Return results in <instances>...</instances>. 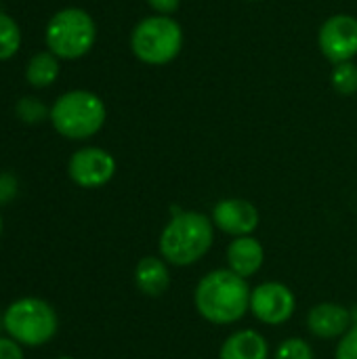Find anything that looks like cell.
<instances>
[{
	"mask_svg": "<svg viewBox=\"0 0 357 359\" xmlns=\"http://www.w3.org/2000/svg\"><path fill=\"white\" fill-rule=\"evenodd\" d=\"M252 288L231 269H215L206 273L194 294L198 313L217 326L236 324L250 311Z\"/></svg>",
	"mask_w": 357,
	"mask_h": 359,
	"instance_id": "6da1fadb",
	"label": "cell"
},
{
	"mask_svg": "<svg viewBox=\"0 0 357 359\" xmlns=\"http://www.w3.org/2000/svg\"><path fill=\"white\" fill-rule=\"evenodd\" d=\"M215 242V223L202 212L173 208V217L160 233V255L166 263L185 267L198 263Z\"/></svg>",
	"mask_w": 357,
	"mask_h": 359,
	"instance_id": "7a4b0ae2",
	"label": "cell"
},
{
	"mask_svg": "<svg viewBox=\"0 0 357 359\" xmlns=\"http://www.w3.org/2000/svg\"><path fill=\"white\" fill-rule=\"evenodd\" d=\"M50 122L55 130L67 139H88L101 130L105 122V105L95 93L69 90L55 101Z\"/></svg>",
	"mask_w": 357,
	"mask_h": 359,
	"instance_id": "3957f363",
	"label": "cell"
},
{
	"mask_svg": "<svg viewBox=\"0 0 357 359\" xmlns=\"http://www.w3.org/2000/svg\"><path fill=\"white\" fill-rule=\"evenodd\" d=\"M130 48L147 65H166L183 48V29L168 15L145 17L130 34Z\"/></svg>",
	"mask_w": 357,
	"mask_h": 359,
	"instance_id": "277c9868",
	"label": "cell"
},
{
	"mask_svg": "<svg viewBox=\"0 0 357 359\" xmlns=\"http://www.w3.org/2000/svg\"><path fill=\"white\" fill-rule=\"evenodd\" d=\"M97 38L93 17L82 8H63L46 25V46L55 57L78 59L86 55Z\"/></svg>",
	"mask_w": 357,
	"mask_h": 359,
	"instance_id": "5b68a950",
	"label": "cell"
},
{
	"mask_svg": "<svg viewBox=\"0 0 357 359\" xmlns=\"http://www.w3.org/2000/svg\"><path fill=\"white\" fill-rule=\"evenodd\" d=\"M2 326L13 341L27 347H38L55 337L57 313L40 299H21L4 311Z\"/></svg>",
	"mask_w": 357,
	"mask_h": 359,
	"instance_id": "8992f818",
	"label": "cell"
},
{
	"mask_svg": "<svg viewBox=\"0 0 357 359\" xmlns=\"http://www.w3.org/2000/svg\"><path fill=\"white\" fill-rule=\"evenodd\" d=\"M295 309L297 299L292 290L282 282H263L250 294V313L267 326L286 324Z\"/></svg>",
	"mask_w": 357,
	"mask_h": 359,
	"instance_id": "52a82bcc",
	"label": "cell"
},
{
	"mask_svg": "<svg viewBox=\"0 0 357 359\" xmlns=\"http://www.w3.org/2000/svg\"><path fill=\"white\" fill-rule=\"evenodd\" d=\"M320 50L328 61L345 63L357 55V19L351 15H332L328 17L318 34Z\"/></svg>",
	"mask_w": 357,
	"mask_h": 359,
	"instance_id": "ba28073f",
	"label": "cell"
},
{
	"mask_svg": "<svg viewBox=\"0 0 357 359\" xmlns=\"http://www.w3.org/2000/svg\"><path fill=\"white\" fill-rule=\"evenodd\" d=\"M67 170L76 185L95 189V187H101L112 181V177L116 172V160L105 149L84 147V149H78L69 158Z\"/></svg>",
	"mask_w": 357,
	"mask_h": 359,
	"instance_id": "9c48e42d",
	"label": "cell"
},
{
	"mask_svg": "<svg viewBox=\"0 0 357 359\" xmlns=\"http://www.w3.org/2000/svg\"><path fill=\"white\" fill-rule=\"evenodd\" d=\"M213 223L227 236L244 238L259 227V210L244 198H227L217 202L213 210Z\"/></svg>",
	"mask_w": 357,
	"mask_h": 359,
	"instance_id": "30bf717a",
	"label": "cell"
},
{
	"mask_svg": "<svg viewBox=\"0 0 357 359\" xmlns=\"http://www.w3.org/2000/svg\"><path fill=\"white\" fill-rule=\"evenodd\" d=\"M307 326L318 339H339L353 326V313L339 303H320L311 307Z\"/></svg>",
	"mask_w": 357,
	"mask_h": 359,
	"instance_id": "8fae6325",
	"label": "cell"
},
{
	"mask_svg": "<svg viewBox=\"0 0 357 359\" xmlns=\"http://www.w3.org/2000/svg\"><path fill=\"white\" fill-rule=\"evenodd\" d=\"M265 263V248L261 242L252 236L234 238V242L227 246V265L234 273L248 280L255 276Z\"/></svg>",
	"mask_w": 357,
	"mask_h": 359,
	"instance_id": "7c38bea8",
	"label": "cell"
},
{
	"mask_svg": "<svg viewBox=\"0 0 357 359\" xmlns=\"http://www.w3.org/2000/svg\"><path fill=\"white\" fill-rule=\"evenodd\" d=\"M135 286L145 297H162L170 286L168 263L158 257H143L135 269Z\"/></svg>",
	"mask_w": 357,
	"mask_h": 359,
	"instance_id": "4fadbf2b",
	"label": "cell"
},
{
	"mask_svg": "<svg viewBox=\"0 0 357 359\" xmlns=\"http://www.w3.org/2000/svg\"><path fill=\"white\" fill-rule=\"evenodd\" d=\"M219 359H269V345L255 330H238L225 339Z\"/></svg>",
	"mask_w": 357,
	"mask_h": 359,
	"instance_id": "5bb4252c",
	"label": "cell"
},
{
	"mask_svg": "<svg viewBox=\"0 0 357 359\" xmlns=\"http://www.w3.org/2000/svg\"><path fill=\"white\" fill-rule=\"evenodd\" d=\"M27 82L36 88L48 86L57 80L59 76V61L53 53H38L32 57L29 65H27Z\"/></svg>",
	"mask_w": 357,
	"mask_h": 359,
	"instance_id": "9a60e30c",
	"label": "cell"
},
{
	"mask_svg": "<svg viewBox=\"0 0 357 359\" xmlns=\"http://www.w3.org/2000/svg\"><path fill=\"white\" fill-rule=\"evenodd\" d=\"M330 82H332V88L339 93V95H356L357 93V65L353 61H345V63H337L332 67V74H330Z\"/></svg>",
	"mask_w": 357,
	"mask_h": 359,
	"instance_id": "2e32d148",
	"label": "cell"
},
{
	"mask_svg": "<svg viewBox=\"0 0 357 359\" xmlns=\"http://www.w3.org/2000/svg\"><path fill=\"white\" fill-rule=\"evenodd\" d=\"M19 44H21V34L17 23L8 15L0 13V61L13 57L19 50Z\"/></svg>",
	"mask_w": 357,
	"mask_h": 359,
	"instance_id": "e0dca14e",
	"label": "cell"
},
{
	"mask_svg": "<svg viewBox=\"0 0 357 359\" xmlns=\"http://www.w3.org/2000/svg\"><path fill=\"white\" fill-rule=\"evenodd\" d=\"M274 359H314V349L303 339L292 337L278 345Z\"/></svg>",
	"mask_w": 357,
	"mask_h": 359,
	"instance_id": "ac0fdd59",
	"label": "cell"
},
{
	"mask_svg": "<svg viewBox=\"0 0 357 359\" xmlns=\"http://www.w3.org/2000/svg\"><path fill=\"white\" fill-rule=\"evenodd\" d=\"M337 359H357V324H353L339 341Z\"/></svg>",
	"mask_w": 357,
	"mask_h": 359,
	"instance_id": "d6986e66",
	"label": "cell"
},
{
	"mask_svg": "<svg viewBox=\"0 0 357 359\" xmlns=\"http://www.w3.org/2000/svg\"><path fill=\"white\" fill-rule=\"evenodd\" d=\"M0 359H23L19 343L13 339H0Z\"/></svg>",
	"mask_w": 357,
	"mask_h": 359,
	"instance_id": "ffe728a7",
	"label": "cell"
},
{
	"mask_svg": "<svg viewBox=\"0 0 357 359\" xmlns=\"http://www.w3.org/2000/svg\"><path fill=\"white\" fill-rule=\"evenodd\" d=\"M147 4L158 13V15H173L177 8H179V4H181V0H147Z\"/></svg>",
	"mask_w": 357,
	"mask_h": 359,
	"instance_id": "44dd1931",
	"label": "cell"
},
{
	"mask_svg": "<svg viewBox=\"0 0 357 359\" xmlns=\"http://www.w3.org/2000/svg\"><path fill=\"white\" fill-rule=\"evenodd\" d=\"M0 231H2V217H0Z\"/></svg>",
	"mask_w": 357,
	"mask_h": 359,
	"instance_id": "7402d4cb",
	"label": "cell"
},
{
	"mask_svg": "<svg viewBox=\"0 0 357 359\" xmlns=\"http://www.w3.org/2000/svg\"><path fill=\"white\" fill-rule=\"evenodd\" d=\"M57 359H74V358H57Z\"/></svg>",
	"mask_w": 357,
	"mask_h": 359,
	"instance_id": "603a6c76",
	"label": "cell"
}]
</instances>
